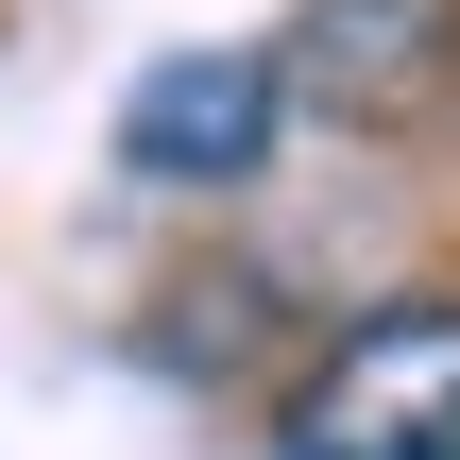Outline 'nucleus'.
Instances as JSON below:
<instances>
[{
	"label": "nucleus",
	"mask_w": 460,
	"mask_h": 460,
	"mask_svg": "<svg viewBox=\"0 0 460 460\" xmlns=\"http://www.w3.org/2000/svg\"><path fill=\"white\" fill-rule=\"evenodd\" d=\"M273 137H290L273 51H154V68L119 85V171H137V188H256Z\"/></svg>",
	"instance_id": "obj_3"
},
{
	"label": "nucleus",
	"mask_w": 460,
	"mask_h": 460,
	"mask_svg": "<svg viewBox=\"0 0 460 460\" xmlns=\"http://www.w3.org/2000/svg\"><path fill=\"white\" fill-rule=\"evenodd\" d=\"M273 460H460V290L358 307V324L290 376Z\"/></svg>",
	"instance_id": "obj_1"
},
{
	"label": "nucleus",
	"mask_w": 460,
	"mask_h": 460,
	"mask_svg": "<svg viewBox=\"0 0 460 460\" xmlns=\"http://www.w3.org/2000/svg\"><path fill=\"white\" fill-rule=\"evenodd\" d=\"M239 307H273V290H256V273H205V290H171V307H154V358L222 376V358H239Z\"/></svg>",
	"instance_id": "obj_4"
},
{
	"label": "nucleus",
	"mask_w": 460,
	"mask_h": 460,
	"mask_svg": "<svg viewBox=\"0 0 460 460\" xmlns=\"http://www.w3.org/2000/svg\"><path fill=\"white\" fill-rule=\"evenodd\" d=\"M273 85L307 119H341V137H410L460 85V0H307L273 34Z\"/></svg>",
	"instance_id": "obj_2"
}]
</instances>
